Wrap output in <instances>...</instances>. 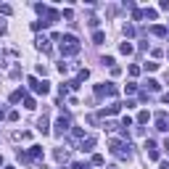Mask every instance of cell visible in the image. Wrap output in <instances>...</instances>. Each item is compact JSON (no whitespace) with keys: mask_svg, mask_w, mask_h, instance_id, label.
<instances>
[{"mask_svg":"<svg viewBox=\"0 0 169 169\" xmlns=\"http://www.w3.org/2000/svg\"><path fill=\"white\" fill-rule=\"evenodd\" d=\"M77 50H79V42H77V37L66 34V37H64V42H61V53H64V56H72V53H77Z\"/></svg>","mask_w":169,"mask_h":169,"instance_id":"obj_1","label":"cell"},{"mask_svg":"<svg viewBox=\"0 0 169 169\" xmlns=\"http://www.w3.org/2000/svg\"><path fill=\"white\" fill-rule=\"evenodd\" d=\"M29 84H32V87H34V92H42V95H45V92L48 90H50V87H48V82H37V79H29Z\"/></svg>","mask_w":169,"mask_h":169,"instance_id":"obj_2","label":"cell"},{"mask_svg":"<svg viewBox=\"0 0 169 169\" xmlns=\"http://www.w3.org/2000/svg\"><path fill=\"white\" fill-rule=\"evenodd\" d=\"M56 127H58V132H66V130H69V119H64V116H61L58 122H56Z\"/></svg>","mask_w":169,"mask_h":169,"instance_id":"obj_3","label":"cell"},{"mask_svg":"<svg viewBox=\"0 0 169 169\" xmlns=\"http://www.w3.org/2000/svg\"><path fill=\"white\" fill-rule=\"evenodd\" d=\"M92 40H95L98 45H100V42H103V40H106V34H103V32H95V34H92Z\"/></svg>","mask_w":169,"mask_h":169,"instance_id":"obj_4","label":"cell"},{"mask_svg":"<svg viewBox=\"0 0 169 169\" xmlns=\"http://www.w3.org/2000/svg\"><path fill=\"white\" fill-rule=\"evenodd\" d=\"M137 122H140V124H145V122H148V111H143V114L137 116Z\"/></svg>","mask_w":169,"mask_h":169,"instance_id":"obj_5","label":"cell"},{"mask_svg":"<svg viewBox=\"0 0 169 169\" xmlns=\"http://www.w3.org/2000/svg\"><path fill=\"white\" fill-rule=\"evenodd\" d=\"M122 53H132V45H130V42H122Z\"/></svg>","mask_w":169,"mask_h":169,"instance_id":"obj_6","label":"cell"},{"mask_svg":"<svg viewBox=\"0 0 169 169\" xmlns=\"http://www.w3.org/2000/svg\"><path fill=\"white\" fill-rule=\"evenodd\" d=\"M161 169H169V161H164V164H161Z\"/></svg>","mask_w":169,"mask_h":169,"instance_id":"obj_7","label":"cell"}]
</instances>
